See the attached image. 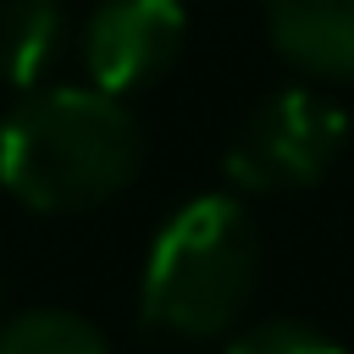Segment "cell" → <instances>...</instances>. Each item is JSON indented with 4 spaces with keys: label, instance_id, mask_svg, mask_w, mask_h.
<instances>
[{
    "label": "cell",
    "instance_id": "obj_1",
    "mask_svg": "<svg viewBox=\"0 0 354 354\" xmlns=\"http://www.w3.org/2000/svg\"><path fill=\"white\" fill-rule=\"evenodd\" d=\"M144 166V133L122 94L94 83L28 88L0 122V183L44 216L94 210L116 199Z\"/></svg>",
    "mask_w": 354,
    "mask_h": 354
},
{
    "label": "cell",
    "instance_id": "obj_5",
    "mask_svg": "<svg viewBox=\"0 0 354 354\" xmlns=\"http://www.w3.org/2000/svg\"><path fill=\"white\" fill-rule=\"evenodd\" d=\"M271 44L310 77H354V0H266Z\"/></svg>",
    "mask_w": 354,
    "mask_h": 354
},
{
    "label": "cell",
    "instance_id": "obj_7",
    "mask_svg": "<svg viewBox=\"0 0 354 354\" xmlns=\"http://www.w3.org/2000/svg\"><path fill=\"white\" fill-rule=\"evenodd\" d=\"M0 354H111L100 326L72 310H28L0 326Z\"/></svg>",
    "mask_w": 354,
    "mask_h": 354
},
{
    "label": "cell",
    "instance_id": "obj_2",
    "mask_svg": "<svg viewBox=\"0 0 354 354\" xmlns=\"http://www.w3.org/2000/svg\"><path fill=\"white\" fill-rule=\"evenodd\" d=\"M260 277V238L232 194H199L166 216L138 277V315L171 337L227 332Z\"/></svg>",
    "mask_w": 354,
    "mask_h": 354
},
{
    "label": "cell",
    "instance_id": "obj_4",
    "mask_svg": "<svg viewBox=\"0 0 354 354\" xmlns=\"http://www.w3.org/2000/svg\"><path fill=\"white\" fill-rule=\"evenodd\" d=\"M183 39H188L183 0H100L83 28L88 83L105 94L149 88L183 55Z\"/></svg>",
    "mask_w": 354,
    "mask_h": 354
},
{
    "label": "cell",
    "instance_id": "obj_3",
    "mask_svg": "<svg viewBox=\"0 0 354 354\" xmlns=\"http://www.w3.org/2000/svg\"><path fill=\"white\" fill-rule=\"evenodd\" d=\"M348 144V116L315 88H277L260 100L227 144V177L243 194L310 188Z\"/></svg>",
    "mask_w": 354,
    "mask_h": 354
},
{
    "label": "cell",
    "instance_id": "obj_6",
    "mask_svg": "<svg viewBox=\"0 0 354 354\" xmlns=\"http://www.w3.org/2000/svg\"><path fill=\"white\" fill-rule=\"evenodd\" d=\"M66 39L61 0H0V77L11 88H39Z\"/></svg>",
    "mask_w": 354,
    "mask_h": 354
},
{
    "label": "cell",
    "instance_id": "obj_8",
    "mask_svg": "<svg viewBox=\"0 0 354 354\" xmlns=\"http://www.w3.org/2000/svg\"><path fill=\"white\" fill-rule=\"evenodd\" d=\"M227 354H343V343H332L326 332H315L304 321H260V326L238 332L227 343Z\"/></svg>",
    "mask_w": 354,
    "mask_h": 354
}]
</instances>
